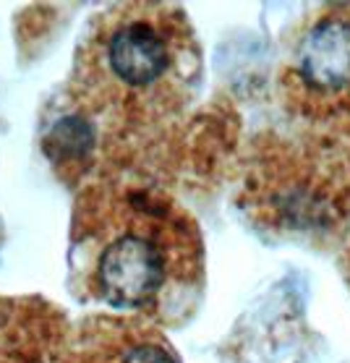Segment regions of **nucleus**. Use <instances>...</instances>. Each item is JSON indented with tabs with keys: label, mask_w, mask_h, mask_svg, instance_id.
Listing matches in <instances>:
<instances>
[{
	"label": "nucleus",
	"mask_w": 350,
	"mask_h": 363,
	"mask_svg": "<svg viewBox=\"0 0 350 363\" xmlns=\"http://www.w3.org/2000/svg\"><path fill=\"white\" fill-rule=\"evenodd\" d=\"M280 89L300 118L350 123V6H329L303 24Z\"/></svg>",
	"instance_id": "nucleus-4"
},
{
	"label": "nucleus",
	"mask_w": 350,
	"mask_h": 363,
	"mask_svg": "<svg viewBox=\"0 0 350 363\" xmlns=\"http://www.w3.org/2000/svg\"><path fill=\"white\" fill-rule=\"evenodd\" d=\"M92 363H181L159 332L144 327H113V342L92 350Z\"/></svg>",
	"instance_id": "nucleus-5"
},
{
	"label": "nucleus",
	"mask_w": 350,
	"mask_h": 363,
	"mask_svg": "<svg viewBox=\"0 0 350 363\" xmlns=\"http://www.w3.org/2000/svg\"><path fill=\"white\" fill-rule=\"evenodd\" d=\"M199 76L201 50L184 11L167 3H120L89 26L71 94L84 118L128 131L181 113Z\"/></svg>",
	"instance_id": "nucleus-1"
},
{
	"label": "nucleus",
	"mask_w": 350,
	"mask_h": 363,
	"mask_svg": "<svg viewBox=\"0 0 350 363\" xmlns=\"http://www.w3.org/2000/svg\"><path fill=\"white\" fill-rule=\"evenodd\" d=\"M246 206L261 228L280 235L329 240L350 220V186L334 160L280 139L251 162Z\"/></svg>",
	"instance_id": "nucleus-3"
},
{
	"label": "nucleus",
	"mask_w": 350,
	"mask_h": 363,
	"mask_svg": "<svg viewBox=\"0 0 350 363\" xmlns=\"http://www.w3.org/2000/svg\"><path fill=\"white\" fill-rule=\"evenodd\" d=\"M84 240L89 290L115 308H159L199 280L196 225L149 194H123Z\"/></svg>",
	"instance_id": "nucleus-2"
},
{
	"label": "nucleus",
	"mask_w": 350,
	"mask_h": 363,
	"mask_svg": "<svg viewBox=\"0 0 350 363\" xmlns=\"http://www.w3.org/2000/svg\"><path fill=\"white\" fill-rule=\"evenodd\" d=\"M348 282H350V256H348Z\"/></svg>",
	"instance_id": "nucleus-6"
}]
</instances>
